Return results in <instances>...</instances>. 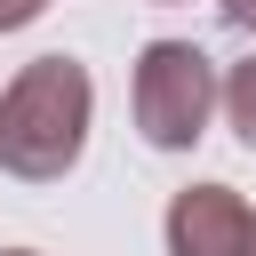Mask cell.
<instances>
[{"instance_id": "cell-1", "label": "cell", "mask_w": 256, "mask_h": 256, "mask_svg": "<svg viewBox=\"0 0 256 256\" xmlns=\"http://www.w3.org/2000/svg\"><path fill=\"white\" fill-rule=\"evenodd\" d=\"M88 112H96V88H88L80 56L24 64L0 96V168L24 184H56L88 144Z\"/></svg>"}, {"instance_id": "cell-2", "label": "cell", "mask_w": 256, "mask_h": 256, "mask_svg": "<svg viewBox=\"0 0 256 256\" xmlns=\"http://www.w3.org/2000/svg\"><path fill=\"white\" fill-rule=\"evenodd\" d=\"M216 96H224V80H216L208 48H192V40H152L144 48V64H136V128H144V144H160V152L200 144Z\"/></svg>"}, {"instance_id": "cell-3", "label": "cell", "mask_w": 256, "mask_h": 256, "mask_svg": "<svg viewBox=\"0 0 256 256\" xmlns=\"http://www.w3.org/2000/svg\"><path fill=\"white\" fill-rule=\"evenodd\" d=\"M168 256H256V208L232 184H184L168 200Z\"/></svg>"}, {"instance_id": "cell-4", "label": "cell", "mask_w": 256, "mask_h": 256, "mask_svg": "<svg viewBox=\"0 0 256 256\" xmlns=\"http://www.w3.org/2000/svg\"><path fill=\"white\" fill-rule=\"evenodd\" d=\"M216 104H224V112H232V136H240V144H248V152H256V56H248V64H232V72H224V96H216Z\"/></svg>"}, {"instance_id": "cell-5", "label": "cell", "mask_w": 256, "mask_h": 256, "mask_svg": "<svg viewBox=\"0 0 256 256\" xmlns=\"http://www.w3.org/2000/svg\"><path fill=\"white\" fill-rule=\"evenodd\" d=\"M48 0H0V32H16V24H32Z\"/></svg>"}, {"instance_id": "cell-6", "label": "cell", "mask_w": 256, "mask_h": 256, "mask_svg": "<svg viewBox=\"0 0 256 256\" xmlns=\"http://www.w3.org/2000/svg\"><path fill=\"white\" fill-rule=\"evenodd\" d=\"M216 8H224V16L240 24V32H256V0H216Z\"/></svg>"}, {"instance_id": "cell-7", "label": "cell", "mask_w": 256, "mask_h": 256, "mask_svg": "<svg viewBox=\"0 0 256 256\" xmlns=\"http://www.w3.org/2000/svg\"><path fill=\"white\" fill-rule=\"evenodd\" d=\"M0 256H32V248H0Z\"/></svg>"}]
</instances>
